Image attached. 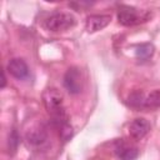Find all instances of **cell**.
I'll return each mask as SVG.
<instances>
[{
  "label": "cell",
  "mask_w": 160,
  "mask_h": 160,
  "mask_svg": "<svg viewBox=\"0 0 160 160\" xmlns=\"http://www.w3.org/2000/svg\"><path fill=\"white\" fill-rule=\"evenodd\" d=\"M144 94L141 91H135L129 96V105L136 109H144Z\"/></svg>",
  "instance_id": "7c38bea8"
},
{
  "label": "cell",
  "mask_w": 160,
  "mask_h": 160,
  "mask_svg": "<svg viewBox=\"0 0 160 160\" xmlns=\"http://www.w3.org/2000/svg\"><path fill=\"white\" fill-rule=\"evenodd\" d=\"M19 144H20V136H19V132L16 129H12L9 134V138H8V150H9V154L10 155H14L19 148Z\"/></svg>",
  "instance_id": "8fae6325"
},
{
  "label": "cell",
  "mask_w": 160,
  "mask_h": 160,
  "mask_svg": "<svg viewBox=\"0 0 160 160\" xmlns=\"http://www.w3.org/2000/svg\"><path fill=\"white\" fill-rule=\"evenodd\" d=\"M6 70L9 71V74L11 76H14L15 79L22 80L25 78H28L29 75V66L25 62V60L20 59V58H14L8 62Z\"/></svg>",
  "instance_id": "52a82bcc"
},
{
  "label": "cell",
  "mask_w": 160,
  "mask_h": 160,
  "mask_svg": "<svg viewBox=\"0 0 160 160\" xmlns=\"http://www.w3.org/2000/svg\"><path fill=\"white\" fill-rule=\"evenodd\" d=\"M115 154L120 160H136L139 149L124 140H119L115 144Z\"/></svg>",
  "instance_id": "5b68a950"
},
{
  "label": "cell",
  "mask_w": 160,
  "mask_h": 160,
  "mask_svg": "<svg viewBox=\"0 0 160 160\" xmlns=\"http://www.w3.org/2000/svg\"><path fill=\"white\" fill-rule=\"evenodd\" d=\"M150 129H151V125L146 119L136 118L129 125V135L134 140H141L148 135Z\"/></svg>",
  "instance_id": "277c9868"
},
{
  "label": "cell",
  "mask_w": 160,
  "mask_h": 160,
  "mask_svg": "<svg viewBox=\"0 0 160 160\" xmlns=\"http://www.w3.org/2000/svg\"><path fill=\"white\" fill-rule=\"evenodd\" d=\"M46 138H48V132H46L45 128L41 125H36V126L29 129L26 132V140L31 145H40V144L45 142Z\"/></svg>",
  "instance_id": "ba28073f"
},
{
  "label": "cell",
  "mask_w": 160,
  "mask_h": 160,
  "mask_svg": "<svg viewBox=\"0 0 160 160\" xmlns=\"http://www.w3.org/2000/svg\"><path fill=\"white\" fill-rule=\"evenodd\" d=\"M64 86L69 94L76 95L82 89V80H81V71L76 66H71L64 75Z\"/></svg>",
  "instance_id": "3957f363"
},
{
  "label": "cell",
  "mask_w": 160,
  "mask_h": 160,
  "mask_svg": "<svg viewBox=\"0 0 160 160\" xmlns=\"http://www.w3.org/2000/svg\"><path fill=\"white\" fill-rule=\"evenodd\" d=\"M154 52H155V48L150 42L139 44L135 48V56L140 61H146V60L151 59L152 55H154Z\"/></svg>",
  "instance_id": "9c48e42d"
},
{
  "label": "cell",
  "mask_w": 160,
  "mask_h": 160,
  "mask_svg": "<svg viewBox=\"0 0 160 160\" xmlns=\"http://www.w3.org/2000/svg\"><path fill=\"white\" fill-rule=\"evenodd\" d=\"M111 20L110 15H104V14H94L89 15L85 21V29L88 32H96L109 25Z\"/></svg>",
  "instance_id": "8992f818"
},
{
  "label": "cell",
  "mask_w": 160,
  "mask_h": 160,
  "mask_svg": "<svg viewBox=\"0 0 160 160\" xmlns=\"http://www.w3.org/2000/svg\"><path fill=\"white\" fill-rule=\"evenodd\" d=\"M144 108L146 109H156L160 108V89H155L150 91L144 99Z\"/></svg>",
  "instance_id": "30bf717a"
},
{
  "label": "cell",
  "mask_w": 160,
  "mask_h": 160,
  "mask_svg": "<svg viewBox=\"0 0 160 160\" xmlns=\"http://www.w3.org/2000/svg\"><path fill=\"white\" fill-rule=\"evenodd\" d=\"M6 85V76H5V70L1 71V88L4 89Z\"/></svg>",
  "instance_id": "4fadbf2b"
},
{
  "label": "cell",
  "mask_w": 160,
  "mask_h": 160,
  "mask_svg": "<svg viewBox=\"0 0 160 160\" xmlns=\"http://www.w3.org/2000/svg\"><path fill=\"white\" fill-rule=\"evenodd\" d=\"M75 24H76L75 18L69 12H56L50 15L45 20V28L54 32L71 29L72 26H75Z\"/></svg>",
  "instance_id": "7a4b0ae2"
},
{
  "label": "cell",
  "mask_w": 160,
  "mask_h": 160,
  "mask_svg": "<svg viewBox=\"0 0 160 160\" xmlns=\"http://www.w3.org/2000/svg\"><path fill=\"white\" fill-rule=\"evenodd\" d=\"M151 12L149 10H139L132 6L121 5L118 10V21L124 26H134L150 20Z\"/></svg>",
  "instance_id": "6da1fadb"
}]
</instances>
